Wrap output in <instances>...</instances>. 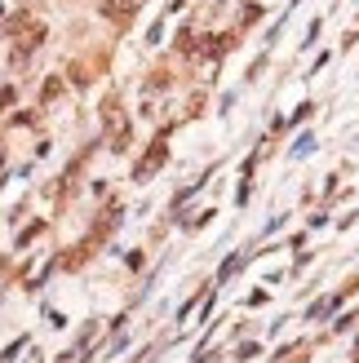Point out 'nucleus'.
<instances>
[{
	"instance_id": "2",
	"label": "nucleus",
	"mask_w": 359,
	"mask_h": 363,
	"mask_svg": "<svg viewBox=\"0 0 359 363\" xmlns=\"http://www.w3.org/2000/svg\"><path fill=\"white\" fill-rule=\"evenodd\" d=\"M102 14L116 18V23H125V18H134V0H107V5H102Z\"/></svg>"
},
{
	"instance_id": "1",
	"label": "nucleus",
	"mask_w": 359,
	"mask_h": 363,
	"mask_svg": "<svg viewBox=\"0 0 359 363\" xmlns=\"http://www.w3.org/2000/svg\"><path fill=\"white\" fill-rule=\"evenodd\" d=\"M14 36H18V44H23V49H32V44H40V36H45V27L36 23V18H14Z\"/></svg>"
}]
</instances>
